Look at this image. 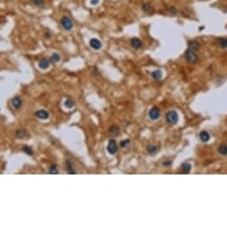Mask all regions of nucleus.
<instances>
[{"label": "nucleus", "instance_id": "f257e3e1", "mask_svg": "<svg viewBox=\"0 0 227 227\" xmlns=\"http://www.w3.org/2000/svg\"><path fill=\"white\" fill-rule=\"evenodd\" d=\"M197 51H195L194 49L192 48H188L185 53H184V57L185 60L189 62V63H195L198 61V55H197Z\"/></svg>", "mask_w": 227, "mask_h": 227}, {"label": "nucleus", "instance_id": "f3484780", "mask_svg": "<svg viewBox=\"0 0 227 227\" xmlns=\"http://www.w3.org/2000/svg\"><path fill=\"white\" fill-rule=\"evenodd\" d=\"M26 135H27V133H26L25 129H17L15 132V135L19 139H23L26 136Z\"/></svg>", "mask_w": 227, "mask_h": 227}, {"label": "nucleus", "instance_id": "c756f323", "mask_svg": "<svg viewBox=\"0 0 227 227\" xmlns=\"http://www.w3.org/2000/svg\"><path fill=\"white\" fill-rule=\"evenodd\" d=\"M99 1H100V0H90V4H91L92 5H97V4L99 3Z\"/></svg>", "mask_w": 227, "mask_h": 227}, {"label": "nucleus", "instance_id": "bb28decb", "mask_svg": "<svg viewBox=\"0 0 227 227\" xmlns=\"http://www.w3.org/2000/svg\"><path fill=\"white\" fill-rule=\"evenodd\" d=\"M219 45L222 48H226L227 47V37H223L219 40Z\"/></svg>", "mask_w": 227, "mask_h": 227}, {"label": "nucleus", "instance_id": "dca6fc26", "mask_svg": "<svg viewBox=\"0 0 227 227\" xmlns=\"http://www.w3.org/2000/svg\"><path fill=\"white\" fill-rule=\"evenodd\" d=\"M191 169H192V165L185 162L182 165L181 167V170L183 171V173H186V174H189L191 172Z\"/></svg>", "mask_w": 227, "mask_h": 227}, {"label": "nucleus", "instance_id": "39448f33", "mask_svg": "<svg viewBox=\"0 0 227 227\" xmlns=\"http://www.w3.org/2000/svg\"><path fill=\"white\" fill-rule=\"evenodd\" d=\"M149 118H150L152 120H157V119H158L159 117H160V110H159L157 107H156V106L153 107V108L149 111Z\"/></svg>", "mask_w": 227, "mask_h": 227}, {"label": "nucleus", "instance_id": "412c9836", "mask_svg": "<svg viewBox=\"0 0 227 227\" xmlns=\"http://www.w3.org/2000/svg\"><path fill=\"white\" fill-rule=\"evenodd\" d=\"M189 47L197 51L200 48V45L197 41H191V42H189Z\"/></svg>", "mask_w": 227, "mask_h": 227}, {"label": "nucleus", "instance_id": "6e6552de", "mask_svg": "<svg viewBox=\"0 0 227 227\" xmlns=\"http://www.w3.org/2000/svg\"><path fill=\"white\" fill-rule=\"evenodd\" d=\"M50 66V61L46 59V58H42L41 60H39L38 62V67L41 70H47L48 69Z\"/></svg>", "mask_w": 227, "mask_h": 227}, {"label": "nucleus", "instance_id": "a211bd4d", "mask_svg": "<svg viewBox=\"0 0 227 227\" xmlns=\"http://www.w3.org/2000/svg\"><path fill=\"white\" fill-rule=\"evenodd\" d=\"M108 131H109V133H110L112 135H114V136H117V135H119V134H120V130H119V128H118L116 126H112V127L108 129Z\"/></svg>", "mask_w": 227, "mask_h": 227}, {"label": "nucleus", "instance_id": "1a4fd4ad", "mask_svg": "<svg viewBox=\"0 0 227 227\" xmlns=\"http://www.w3.org/2000/svg\"><path fill=\"white\" fill-rule=\"evenodd\" d=\"M131 45L134 48V49H139L141 47L142 45V42L140 38L138 37H132L131 39Z\"/></svg>", "mask_w": 227, "mask_h": 227}, {"label": "nucleus", "instance_id": "f8f14e48", "mask_svg": "<svg viewBox=\"0 0 227 227\" xmlns=\"http://www.w3.org/2000/svg\"><path fill=\"white\" fill-rule=\"evenodd\" d=\"M147 151H148V152H149V155L154 156V155H156V154L158 152V148H157L156 145L149 144V145H148V147H147Z\"/></svg>", "mask_w": 227, "mask_h": 227}, {"label": "nucleus", "instance_id": "6ab92c4d", "mask_svg": "<svg viewBox=\"0 0 227 227\" xmlns=\"http://www.w3.org/2000/svg\"><path fill=\"white\" fill-rule=\"evenodd\" d=\"M162 71L160 70H157L155 71L152 72V78L156 80H159L161 78H162Z\"/></svg>", "mask_w": 227, "mask_h": 227}, {"label": "nucleus", "instance_id": "2eb2a0df", "mask_svg": "<svg viewBox=\"0 0 227 227\" xmlns=\"http://www.w3.org/2000/svg\"><path fill=\"white\" fill-rule=\"evenodd\" d=\"M60 60H61V56H60V54H58L56 53H52L50 58H49V61L53 63H57V62H60Z\"/></svg>", "mask_w": 227, "mask_h": 227}, {"label": "nucleus", "instance_id": "b1692460", "mask_svg": "<svg viewBox=\"0 0 227 227\" xmlns=\"http://www.w3.org/2000/svg\"><path fill=\"white\" fill-rule=\"evenodd\" d=\"M64 106H65V108H67V109H72V108L74 106V103H73L72 100L67 99V100L64 102Z\"/></svg>", "mask_w": 227, "mask_h": 227}, {"label": "nucleus", "instance_id": "20e7f679", "mask_svg": "<svg viewBox=\"0 0 227 227\" xmlns=\"http://www.w3.org/2000/svg\"><path fill=\"white\" fill-rule=\"evenodd\" d=\"M117 151H118V147H117V144H116L115 141L111 139L108 142V144H107V152L111 155H114L117 152Z\"/></svg>", "mask_w": 227, "mask_h": 227}, {"label": "nucleus", "instance_id": "423d86ee", "mask_svg": "<svg viewBox=\"0 0 227 227\" xmlns=\"http://www.w3.org/2000/svg\"><path fill=\"white\" fill-rule=\"evenodd\" d=\"M89 46L94 50H99L102 48V43L97 38H91L89 40Z\"/></svg>", "mask_w": 227, "mask_h": 227}, {"label": "nucleus", "instance_id": "0eeeda50", "mask_svg": "<svg viewBox=\"0 0 227 227\" xmlns=\"http://www.w3.org/2000/svg\"><path fill=\"white\" fill-rule=\"evenodd\" d=\"M35 116L39 119L45 120V119H47L49 118V113L45 110H39V111L35 112Z\"/></svg>", "mask_w": 227, "mask_h": 227}, {"label": "nucleus", "instance_id": "c85d7f7f", "mask_svg": "<svg viewBox=\"0 0 227 227\" xmlns=\"http://www.w3.org/2000/svg\"><path fill=\"white\" fill-rule=\"evenodd\" d=\"M169 11H170L171 13H173V14H176V13H177V10H176V8H175V7H170V8H169Z\"/></svg>", "mask_w": 227, "mask_h": 227}, {"label": "nucleus", "instance_id": "aec40b11", "mask_svg": "<svg viewBox=\"0 0 227 227\" xmlns=\"http://www.w3.org/2000/svg\"><path fill=\"white\" fill-rule=\"evenodd\" d=\"M218 152L221 154V155H224L226 156L227 155V145L226 144H222L218 147Z\"/></svg>", "mask_w": 227, "mask_h": 227}, {"label": "nucleus", "instance_id": "9b49d317", "mask_svg": "<svg viewBox=\"0 0 227 227\" xmlns=\"http://www.w3.org/2000/svg\"><path fill=\"white\" fill-rule=\"evenodd\" d=\"M12 105L15 108V109H20L21 106L22 105V101L20 97L16 96L12 100Z\"/></svg>", "mask_w": 227, "mask_h": 227}, {"label": "nucleus", "instance_id": "5701e85b", "mask_svg": "<svg viewBox=\"0 0 227 227\" xmlns=\"http://www.w3.org/2000/svg\"><path fill=\"white\" fill-rule=\"evenodd\" d=\"M22 151L26 153V154H28V155H30V156H31V155H33V151H32V149L30 147V146H27V145H25V146H23L22 147Z\"/></svg>", "mask_w": 227, "mask_h": 227}, {"label": "nucleus", "instance_id": "ddd939ff", "mask_svg": "<svg viewBox=\"0 0 227 227\" xmlns=\"http://www.w3.org/2000/svg\"><path fill=\"white\" fill-rule=\"evenodd\" d=\"M200 140H201L202 142L207 143V142H209V139H210V135H209L207 131H202V132H200Z\"/></svg>", "mask_w": 227, "mask_h": 227}, {"label": "nucleus", "instance_id": "7c9ffc66", "mask_svg": "<svg viewBox=\"0 0 227 227\" xmlns=\"http://www.w3.org/2000/svg\"><path fill=\"white\" fill-rule=\"evenodd\" d=\"M171 164H172V161H166V162L163 163V165H165V166H170Z\"/></svg>", "mask_w": 227, "mask_h": 227}, {"label": "nucleus", "instance_id": "9d476101", "mask_svg": "<svg viewBox=\"0 0 227 227\" xmlns=\"http://www.w3.org/2000/svg\"><path fill=\"white\" fill-rule=\"evenodd\" d=\"M30 3L31 5L38 8H44L46 6L45 0H30Z\"/></svg>", "mask_w": 227, "mask_h": 227}, {"label": "nucleus", "instance_id": "393cba45", "mask_svg": "<svg viewBox=\"0 0 227 227\" xmlns=\"http://www.w3.org/2000/svg\"><path fill=\"white\" fill-rule=\"evenodd\" d=\"M130 144H131V141H130L129 139H125V140H123V141L121 142V144H120L121 147H122V148H123V149H126V148H128V147L130 146Z\"/></svg>", "mask_w": 227, "mask_h": 227}, {"label": "nucleus", "instance_id": "f03ea898", "mask_svg": "<svg viewBox=\"0 0 227 227\" xmlns=\"http://www.w3.org/2000/svg\"><path fill=\"white\" fill-rule=\"evenodd\" d=\"M166 121L168 124L175 125L179 120V116L175 111H169L166 115Z\"/></svg>", "mask_w": 227, "mask_h": 227}, {"label": "nucleus", "instance_id": "4be33fe9", "mask_svg": "<svg viewBox=\"0 0 227 227\" xmlns=\"http://www.w3.org/2000/svg\"><path fill=\"white\" fill-rule=\"evenodd\" d=\"M142 10H143L145 12H150L153 9H152V6H151L149 4L145 3V4H142Z\"/></svg>", "mask_w": 227, "mask_h": 227}, {"label": "nucleus", "instance_id": "cd10ccee", "mask_svg": "<svg viewBox=\"0 0 227 227\" xmlns=\"http://www.w3.org/2000/svg\"><path fill=\"white\" fill-rule=\"evenodd\" d=\"M44 37H45V38H47V39L51 38V33H50L49 31H46L45 34H44Z\"/></svg>", "mask_w": 227, "mask_h": 227}, {"label": "nucleus", "instance_id": "7ed1b4c3", "mask_svg": "<svg viewBox=\"0 0 227 227\" xmlns=\"http://www.w3.org/2000/svg\"><path fill=\"white\" fill-rule=\"evenodd\" d=\"M60 23H61V26L63 27L64 29L69 31V30H72V28H73V22H72V20L71 18H69L68 16H63L61 18V21H60Z\"/></svg>", "mask_w": 227, "mask_h": 227}, {"label": "nucleus", "instance_id": "4468645a", "mask_svg": "<svg viewBox=\"0 0 227 227\" xmlns=\"http://www.w3.org/2000/svg\"><path fill=\"white\" fill-rule=\"evenodd\" d=\"M65 167H66V169H67L68 174H73V175H75V174H76L75 170L73 169L72 164V162H71L70 160H67L65 161Z\"/></svg>", "mask_w": 227, "mask_h": 227}, {"label": "nucleus", "instance_id": "a878e982", "mask_svg": "<svg viewBox=\"0 0 227 227\" xmlns=\"http://www.w3.org/2000/svg\"><path fill=\"white\" fill-rule=\"evenodd\" d=\"M49 173L50 174H53V175H56L58 174V169H57V167L55 164H52L50 168H49Z\"/></svg>", "mask_w": 227, "mask_h": 227}]
</instances>
